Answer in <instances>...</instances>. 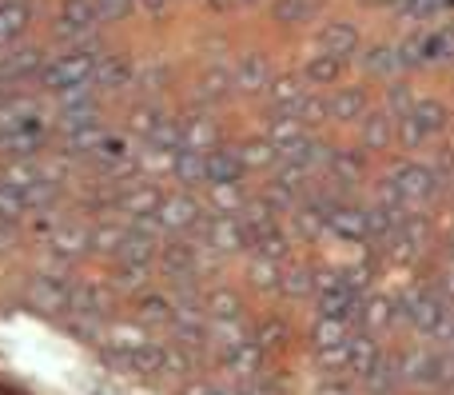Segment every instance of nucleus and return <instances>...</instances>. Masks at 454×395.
Returning a JSON list of instances; mask_svg holds the SVG:
<instances>
[{
	"instance_id": "obj_1",
	"label": "nucleus",
	"mask_w": 454,
	"mask_h": 395,
	"mask_svg": "<svg viewBox=\"0 0 454 395\" xmlns=\"http://www.w3.org/2000/svg\"><path fill=\"white\" fill-rule=\"evenodd\" d=\"M96 64H100V48H96V40H76V48L64 56H52V60H44V68H40V80H44V88H52V92H60V88H72V84H84V80H92Z\"/></svg>"
},
{
	"instance_id": "obj_2",
	"label": "nucleus",
	"mask_w": 454,
	"mask_h": 395,
	"mask_svg": "<svg viewBox=\"0 0 454 395\" xmlns=\"http://www.w3.org/2000/svg\"><path fill=\"white\" fill-rule=\"evenodd\" d=\"M204 236H207V248H212L215 256H235V252H247V248H255V240H251V228L239 220V216L215 212L212 220H207Z\"/></svg>"
},
{
	"instance_id": "obj_3",
	"label": "nucleus",
	"mask_w": 454,
	"mask_h": 395,
	"mask_svg": "<svg viewBox=\"0 0 454 395\" xmlns=\"http://www.w3.org/2000/svg\"><path fill=\"white\" fill-rule=\"evenodd\" d=\"M56 24L68 40H84L100 28V12H96V0H60V12Z\"/></svg>"
},
{
	"instance_id": "obj_4",
	"label": "nucleus",
	"mask_w": 454,
	"mask_h": 395,
	"mask_svg": "<svg viewBox=\"0 0 454 395\" xmlns=\"http://www.w3.org/2000/svg\"><path fill=\"white\" fill-rule=\"evenodd\" d=\"M267 84H271V60L263 52H243L235 60L231 88L243 96H259V92H267Z\"/></svg>"
},
{
	"instance_id": "obj_5",
	"label": "nucleus",
	"mask_w": 454,
	"mask_h": 395,
	"mask_svg": "<svg viewBox=\"0 0 454 395\" xmlns=\"http://www.w3.org/2000/svg\"><path fill=\"white\" fill-rule=\"evenodd\" d=\"M156 224H160L164 232H192V228H200V204L188 196V192L160 200Z\"/></svg>"
},
{
	"instance_id": "obj_6",
	"label": "nucleus",
	"mask_w": 454,
	"mask_h": 395,
	"mask_svg": "<svg viewBox=\"0 0 454 395\" xmlns=\"http://www.w3.org/2000/svg\"><path fill=\"white\" fill-rule=\"evenodd\" d=\"M319 48L323 52H331V56H355L363 48V32H359V24L355 20H327L319 28Z\"/></svg>"
},
{
	"instance_id": "obj_7",
	"label": "nucleus",
	"mask_w": 454,
	"mask_h": 395,
	"mask_svg": "<svg viewBox=\"0 0 454 395\" xmlns=\"http://www.w3.org/2000/svg\"><path fill=\"white\" fill-rule=\"evenodd\" d=\"M331 104V120H339V124H359L363 116H367V84H343L335 88V96H327Z\"/></svg>"
},
{
	"instance_id": "obj_8",
	"label": "nucleus",
	"mask_w": 454,
	"mask_h": 395,
	"mask_svg": "<svg viewBox=\"0 0 454 395\" xmlns=\"http://www.w3.org/2000/svg\"><path fill=\"white\" fill-rule=\"evenodd\" d=\"M44 68V48L36 44H20L8 56H0V84L4 80H24V76H40Z\"/></svg>"
},
{
	"instance_id": "obj_9",
	"label": "nucleus",
	"mask_w": 454,
	"mask_h": 395,
	"mask_svg": "<svg viewBox=\"0 0 454 395\" xmlns=\"http://www.w3.org/2000/svg\"><path fill=\"white\" fill-rule=\"evenodd\" d=\"M28 300L36 304L40 312L60 316V312H68V284L56 276H36V280H28Z\"/></svg>"
},
{
	"instance_id": "obj_10",
	"label": "nucleus",
	"mask_w": 454,
	"mask_h": 395,
	"mask_svg": "<svg viewBox=\"0 0 454 395\" xmlns=\"http://www.w3.org/2000/svg\"><path fill=\"white\" fill-rule=\"evenodd\" d=\"M223 364H227V372L239 375V380H255V375L263 372V348H259L255 340H239L223 352Z\"/></svg>"
},
{
	"instance_id": "obj_11",
	"label": "nucleus",
	"mask_w": 454,
	"mask_h": 395,
	"mask_svg": "<svg viewBox=\"0 0 454 395\" xmlns=\"http://www.w3.org/2000/svg\"><path fill=\"white\" fill-rule=\"evenodd\" d=\"M32 24V8L24 0H0V48L20 44Z\"/></svg>"
},
{
	"instance_id": "obj_12",
	"label": "nucleus",
	"mask_w": 454,
	"mask_h": 395,
	"mask_svg": "<svg viewBox=\"0 0 454 395\" xmlns=\"http://www.w3.org/2000/svg\"><path fill=\"white\" fill-rule=\"evenodd\" d=\"M204 172H207V184L239 180V176H243V160H239V152H235V148L215 144L212 152H204Z\"/></svg>"
},
{
	"instance_id": "obj_13",
	"label": "nucleus",
	"mask_w": 454,
	"mask_h": 395,
	"mask_svg": "<svg viewBox=\"0 0 454 395\" xmlns=\"http://www.w3.org/2000/svg\"><path fill=\"white\" fill-rule=\"evenodd\" d=\"M323 12V0H271V20L283 28H299V24H311Z\"/></svg>"
},
{
	"instance_id": "obj_14",
	"label": "nucleus",
	"mask_w": 454,
	"mask_h": 395,
	"mask_svg": "<svg viewBox=\"0 0 454 395\" xmlns=\"http://www.w3.org/2000/svg\"><path fill=\"white\" fill-rule=\"evenodd\" d=\"M307 80L303 72H279V76H271V84H267V96H271V108H295L299 100L307 96Z\"/></svg>"
},
{
	"instance_id": "obj_15",
	"label": "nucleus",
	"mask_w": 454,
	"mask_h": 395,
	"mask_svg": "<svg viewBox=\"0 0 454 395\" xmlns=\"http://www.w3.org/2000/svg\"><path fill=\"white\" fill-rule=\"evenodd\" d=\"M327 228H335L343 240H367V208L335 204L327 212Z\"/></svg>"
},
{
	"instance_id": "obj_16",
	"label": "nucleus",
	"mask_w": 454,
	"mask_h": 395,
	"mask_svg": "<svg viewBox=\"0 0 454 395\" xmlns=\"http://www.w3.org/2000/svg\"><path fill=\"white\" fill-rule=\"evenodd\" d=\"M299 136H307V128H303V120L295 116V108H275V116L267 120V140L283 152L287 144H295Z\"/></svg>"
},
{
	"instance_id": "obj_17",
	"label": "nucleus",
	"mask_w": 454,
	"mask_h": 395,
	"mask_svg": "<svg viewBox=\"0 0 454 395\" xmlns=\"http://www.w3.org/2000/svg\"><path fill=\"white\" fill-rule=\"evenodd\" d=\"M184 132V148H196V152H212L220 144V128H215L212 116H188L180 124Z\"/></svg>"
},
{
	"instance_id": "obj_18",
	"label": "nucleus",
	"mask_w": 454,
	"mask_h": 395,
	"mask_svg": "<svg viewBox=\"0 0 454 395\" xmlns=\"http://www.w3.org/2000/svg\"><path fill=\"white\" fill-rule=\"evenodd\" d=\"M339 76H343V56L319 52L303 64V80L311 88H331V84H339Z\"/></svg>"
},
{
	"instance_id": "obj_19",
	"label": "nucleus",
	"mask_w": 454,
	"mask_h": 395,
	"mask_svg": "<svg viewBox=\"0 0 454 395\" xmlns=\"http://www.w3.org/2000/svg\"><path fill=\"white\" fill-rule=\"evenodd\" d=\"M116 204H120V212H128V216H156L160 192L152 188V184H128Z\"/></svg>"
},
{
	"instance_id": "obj_20",
	"label": "nucleus",
	"mask_w": 454,
	"mask_h": 395,
	"mask_svg": "<svg viewBox=\"0 0 454 395\" xmlns=\"http://www.w3.org/2000/svg\"><path fill=\"white\" fill-rule=\"evenodd\" d=\"M48 248H52L56 256H64V260H76V256L88 252V232L80 228V224H60V228H52V236H48Z\"/></svg>"
},
{
	"instance_id": "obj_21",
	"label": "nucleus",
	"mask_w": 454,
	"mask_h": 395,
	"mask_svg": "<svg viewBox=\"0 0 454 395\" xmlns=\"http://www.w3.org/2000/svg\"><path fill=\"white\" fill-rule=\"evenodd\" d=\"M160 352H164V372L160 375H180V380L196 375V348L192 344L172 340V344H160Z\"/></svg>"
},
{
	"instance_id": "obj_22",
	"label": "nucleus",
	"mask_w": 454,
	"mask_h": 395,
	"mask_svg": "<svg viewBox=\"0 0 454 395\" xmlns=\"http://www.w3.org/2000/svg\"><path fill=\"white\" fill-rule=\"evenodd\" d=\"M172 176H176V184H188V188H196V184H207L204 152H196V148H176V156H172Z\"/></svg>"
},
{
	"instance_id": "obj_23",
	"label": "nucleus",
	"mask_w": 454,
	"mask_h": 395,
	"mask_svg": "<svg viewBox=\"0 0 454 395\" xmlns=\"http://www.w3.org/2000/svg\"><path fill=\"white\" fill-rule=\"evenodd\" d=\"M275 216H279V212H275V204L267 196L243 200V208H239V220L251 228V240L263 236V232H271V228H279V224H275Z\"/></svg>"
},
{
	"instance_id": "obj_24",
	"label": "nucleus",
	"mask_w": 454,
	"mask_h": 395,
	"mask_svg": "<svg viewBox=\"0 0 454 395\" xmlns=\"http://www.w3.org/2000/svg\"><path fill=\"white\" fill-rule=\"evenodd\" d=\"M204 312H207V320H239L243 300L235 288H212V292L204 296Z\"/></svg>"
},
{
	"instance_id": "obj_25",
	"label": "nucleus",
	"mask_w": 454,
	"mask_h": 395,
	"mask_svg": "<svg viewBox=\"0 0 454 395\" xmlns=\"http://www.w3.org/2000/svg\"><path fill=\"white\" fill-rule=\"evenodd\" d=\"M375 364H379V344L371 340L367 332L355 336V340H347V367H351L359 380H363V375H367Z\"/></svg>"
},
{
	"instance_id": "obj_26",
	"label": "nucleus",
	"mask_w": 454,
	"mask_h": 395,
	"mask_svg": "<svg viewBox=\"0 0 454 395\" xmlns=\"http://www.w3.org/2000/svg\"><path fill=\"white\" fill-rule=\"evenodd\" d=\"M279 156H283V152L275 148V144L267 140V136H263V140H251V144H243V148H239L243 172H247V168H251V172H263V168H275V164H279Z\"/></svg>"
},
{
	"instance_id": "obj_27",
	"label": "nucleus",
	"mask_w": 454,
	"mask_h": 395,
	"mask_svg": "<svg viewBox=\"0 0 454 395\" xmlns=\"http://www.w3.org/2000/svg\"><path fill=\"white\" fill-rule=\"evenodd\" d=\"M243 188H239V180H223V184H207V204L215 208V212H223V216H239V208H243Z\"/></svg>"
},
{
	"instance_id": "obj_28",
	"label": "nucleus",
	"mask_w": 454,
	"mask_h": 395,
	"mask_svg": "<svg viewBox=\"0 0 454 395\" xmlns=\"http://www.w3.org/2000/svg\"><path fill=\"white\" fill-rule=\"evenodd\" d=\"M20 196H24V208H28V212H48V208L60 204V184L48 180V176H40V180L28 184Z\"/></svg>"
},
{
	"instance_id": "obj_29",
	"label": "nucleus",
	"mask_w": 454,
	"mask_h": 395,
	"mask_svg": "<svg viewBox=\"0 0 454 395\" xmlns=\"http://www.w3.org/2000/svg\"><path fill=\"white\" fill-rule=\"evenodd\" d=\"M172 316H176V304L168 300V296H156V292H144L140 296V324L144 328H156V324H172Z\"/></svg>"
},
{
	"instance_id": "obj_30",
	"label": "nucleus",
	"mask_w": 454,
	"mask_h": 395,
	"mask_svg": "<svg viewBox=\"0 0 454 395\" xmlns=\"http://www.w3.org/2000/svg\"><path fill=\"white\" fill-rule=\"evenodd\" d=\"M331 176H339V180L351 188V184H359L363 176H367V156H363V152H335V156H331Z\"/></svg>"
},
{
	"instance_id": "obj_31",
	"label": "nucleus",
	"mask_w": 454,
	"mask_h": 395,
	"mask_svg": "<svg viewBox=\"0 0 454 395\" xmlns=\"http://www.w3.org/2000/svg\"><path fill=\"white\" fill-rule=\"evenodd\" d=\"M108 344L116 352H136V348H144V344H148V328L140 324V320H136V324H112L108 328Z\"/></svg>"
},
{
	"instance_id": "obj_32",
	"label": "nucleus",
	"mask_w": 454,
	"mask_h": 395,
	"mask_svg": "<svg viewBox=\"0 0 454 395\" xmlns=\"http://www.w3.org/2000/svg\"><path fill=\"white\" fill-rule=\"evenodd\" d=\"M152 256H156V244H152V236H144V228L128 232L124 244H120L116 260H128V264H152Z\"/></svg>"
},
{
	"instance_id": "obj_33",
	"label": "nucleus",
	"mask_w": 454,
	"mask_h": 395,
	"mask_svg": "<svg viewBox=\"0 0 454 395\" xmlns=\"http://www.w3.org/2000/svg\"><path fill=\"white\" fill-rule=\"evenodd\" d=\"M279 264L267 260V256H255V260L247 264V280L251 288H259V292H279Z\"/></svg>"
},
{
	"instance_id": "obj_34",
	"label": "nucleus",
	"mask_w": 454,
	"mask_h": 395,
	"mask_svg": "<svg viewBox=\"0 0 454 395\" xmlns=\"http://www.w3.org/2000/svg\"><path fill=\"white\" fill-rule=\"evenodd\" d=\"M124 364L132 367L136 375H160L164 372V352H160V344H144V348L128 352Z\"/></svg>"
},
{
	"instance_id": "obj_35",
	"label": "nucleus",
	"mask_w": 454,
	"mask_h": 395,
	"mask_svg": "<svg viewBox=\"0 0 454 395\" xmlns=\"http://www.w3.org/2000/svg\"><path fill=\"white\" fill-rule=\"evenodd\" d=\"M363 152H379L391 144V116H363Z\"/></svg>"
},
{
	"instance_id": "obj_36",
	"label": "nucleus",
	"mask_w": 454,
	"mask_h": 395,
	"mask_svg": "<svg viewBox=\"0 0 454 395\" xmlns=\"http://www.w3.org/2000/svg\"><path fill=\"white\" fill-rule=\"evenodd\" d=\"M323 228H327V208H319L315 200L303 204V208H295V232L299 236L315 240V236H323Z\"/></svg>"
},
{
	"instance_id": "obj_37",
	"label": "nucleus",
	"mask_w": 454,
	"mask_h": 395,
	"mask_svg": "<svg viewBox=\"0 0 454 395\" xmlns=\"http://www.w3.org/2000/svg\"><path fill=\"white\" fill-rule=\"evenodd\" d=\"M148 144L156 152H176V148H184V132H180V124H176L172 116H160L156 120V128H152V136H148Z\"/></svg>"
},
{
	"instance_id": "obj_38",
	"label": "nucleus",
	"mask_w": 454,
	"mask_h": 395,
	"mask_svg": "<svg viewBox=\"0 0 454 395\" xmlns=\"http://www.w3.org/2000/svg\"><path fill=\"white\" fill-rule=\"evenodd\" d=\"M36 132H28V128H4V132H0V152H4V156H16V160H20V156H28V152L32 148H36Z\"/></svg>"
},
{
	"instance_id": "obj_39",
	"label": "nucleus",
	"mask_w": 454,
	"mask_h": 395,
	"mask_svg": "<svg viewBox=\"0 0 454 395\" xmlns=\"http://www.w3.org/2000/svg\"><path fill=\"white\" fill-rule=\"evenodd\" d=\"M160 256H164V268L172 276H188V272L196 276V248L192 244H168Z\"/></svg>"
},
{
	"instance_id": "obj_40",
	"label": "nucleus",
	"mask_w": 454,
	"mask_h": 395,
	"mask_svg": "<svg viewBox=\"0 0 454 395\" xmlns=\"http://www.w3.org/2000/svg\"><path fill=\"white\" fill-rule=\"evenodd\" d=\"M295 116L303 120V128H319V124H327V120H331V104H327V96H311V92H307L303 100L295 104Z\"/></svg>"
},
{
	"instance_id": "obj_41",
	"label": "nucleus",
	"mask_w": 454,
	"mask_h": 395,
	"mask_svg": "<svg viewBox=\"0 0 454 395\" xmlns=\"http://www.w3.org/2000/svg\"><path fill=\"white\" fill-rule=\"evenodd\" d=\"M279 292L287 300H303V296L315 292V272L311 268H291L287 276H279Z\"/></svg>"
},
{
	"instance_id": "obj_42",
	"label": "nucleus",
	"mask_w": 454,
	"mask_h": 395,
	"mask_svg": "<svg viewBox=\"0 0 454 395\" xmlns=\"http://www.w3.org/2000/svg\"><path fill=\"white\" fill-rule=\"evenodd\" d=\"M124 236L128 232L116 228V224H100V228L88 232V248H92V252H104V256H116L120 244H124Z\"/></svg>"
},
{
	"instance_id": "obj_43",
	"label": "nucleus",
	"mask_w": 454,
	"mask_h": 395,
	"mask_svg": "<svg viewBox=\"0 0 454 395\" xmlns=\"http://www.w3.org/2000/svg\"><path fill=\"white\" fill-rule=\"evenodd\" d=\"M40 176H44V172H40L36 164H28V160L20 156V160H16V164H8L4 172H0V184H8V188L24 192V188H28V184H36Z\"/></svg>"
},
{
	"instance_id": "obj_44",
	"label": "nucleus",
	"mask_w": 454,
	"mask_h": 395,
	"mask_svg": "<svg viewBox=\"0 0 454 395\" xmlns=\"http://www.w3.org/2000/svg\"><path fill=\"white\" fill-rule=\"evenodd\" d=\"M363 316V328L367 332H379V328L391 324V304L379 300V296H371V300H359V308H355Z\"/></svg>"
},
{
	"instance_id": "obj_45",
	"label": "nucleus",
	"mask_w": 454,
	"mask_h": 395,
	"mask_svg": "<svg viewBox=\"0 0 454 395\" xmlns=\"http://www.w3.org/2000/svg\"><path fill=\"white\" fill-rule=\"evenodd\" d=\"M315 348H335V344H347V328L339 316H319V324H315L311 332Z\"/></svg>"
},
{
	"instance_id": "obj_46",
	"label": "nucleus",
	"mask_w": 454,
	"mask_h": 395,
	"mask_svg": "<svg viewBox=\"0 0 454 395\" xmlns=\"http://www.w3.org/2000/svg\"><path fill=\"white\" fill-rule=\"evenodd\" d=\"M227 92H231V76H227L223 68H207L204 76H200V100L215 104V100H223Z\"/></svg>"
},
{
	"instance_id": "obj_47",
	"label": "nucleus",
	"mask_w": 454,
	"mask_h": 395,
	"mask_svg": "<svg viewBox=\"0 0 454 395\" xmlns=\"http://www.w3.org/2000/svg\"><path fill=\"white\" fill-rule=\"evenodd\" d=\"M243 340V328L239 320H207V344H215V348H231V344Z\"/></svg>"
},
{
	"instance_id": "obj_48",
	"label": "nucleus",
	"mask_w": 454,
	"mask_h": 395,
	"mask_svg": "<svg viewBox=\"0 0 454 395\" xmlns=\"http://www.w3.org/2000/svg\"><path fill=\"white\" fill-rule=\"evenodd\" d=\"M136 0H96V12H100V24H124L128 16L136 12Z\"/></svg>"
},
{
	"instance_id": "obj_49",
	"label": "nucleus",
	"mask_w": 454,
	"mask_h": 395,
	"mask_svg": "<svg viewBox=\"0 0 454 395\" xmlns=\"http://www.w3.org/2000/svg\"><path fill=\"white\" fill-rule=\"evenodd\" d=\"M24 212H28V208H24L20 192L8 188V184H0V224H16Z\"/></svg>"
},
{
	"instance_id": "obj_50",
	"label": "nucleus",
	"mask_w": 454,
	"mask_h": 395,
	"mask_svg": "<svg viewBox=\"0 0 454 395\" xmlns=\"http://www.w3.org/2000/svg\"><path fill=\"white\" fill-rule=\"evenodd\" d=\"M359 64L371 72V76H379V72H391L395 64H399V56H395L391 48H379V44H375V48H367V52L359 56Z\"/></svg>"
},
{
	"instance_id": "obj_51",
	"label": "nucleus",
	"mask_w": 454,
	"mask_h": 395,
	"mask_svg": "<svg viewBox=\"0 0 454 395\" xmlns=\"http://www.w3.org/2000/svg\"><path fill=\"white\" fill-rule=\"evenodd\" d=\"M156 120H160V108H156V104H140V108H132V120H128V128H132L136 136H152Z\"/></svg>"
},
{
	"instance_id": "obj_52",
	"label": "nucleus",
	"mask_w": 454,
	"mask_h": 395,
	"mask_svg": "<svg viewBox=\"0 0 454 395\" xmlns=\"http://www.w3.org/2000/svg\"><path fill=\"white\" fill-rule=\"evenodd\" d=\"M148 284V264H128V260H120V280H116V288H128V292H136V288H144Z\"/></svg>"
},
{
	"instance_id": "obj_53",
	"label": "nucleus",
	"mask_w": 454,
	"mask_h": 395,
	"mask_svg": "<svg viewBox=\"0 0 454 395\" xmlns=\"http://www.w3.org/2000/svg\"><path fill=\"white\" fill-rule=\"evenodd\" d=\"M427 180H431V176L423 172V168H403L399 172V192H411V196H423L427 192Z\"/></svg>"
},
{
	"instance_id": "obj_54",
	"label": "nucleus",
	"mask_w": 454,
	"mask_h": 395,
	"mask_svg": "<svg viewBox=\"0 0 454 395\" xmlns=\"http://www.w3.org/2000/svg\"><path fill=\"white\" fill-rule=\"evenodd\" d=\"M283 340H287V328L279 324V320H267L263 328H259V336H255V344L259 348H283Z\"/></svg>"
},
{
	"instance_id": "obj_55",
	"label": "nucleus",
	"mask_w": 454,
	"mask_h": 395,
	"mask_svg": "<svg viewBox=\"0 0 454 395\" xmlns=\"http://www.w3.org/2000/svg\"><path fill=\"white\" fill-rule=\"evenodd\" d=\"M319 364L327 367V372H339V367H347V344H335V348H319Z\"/></svg>"
},
{
	"instance_id": "obj_56",
	"label": "nucleus",
	"mask_w": 454,
	"mask_h": 395,
	"mask_svg": "<svg viewBox=\"0 0 454 395\" xmlns=\"http://www.w3.org/2000/svg\"><path fill=\"white\" fill-rule=\"evenodd\" d=\"M399 196H403L399 184H395V188H391V184H375V204H379V208H391V212H395Z\"/></svg>"
},
{
	"instance_id": "obj_57",
	"label": "nucleus",
	"mask_w": 454,
	"mask_h": 395,
	"mask_svg": "<svg viewBox=\"0 0 454 395\" xmlns=\"http://www.w3.org/2000/svg\"><path fill=\"white\" fill-rule=\"evenodd\" d=\"M136 4H140L148 16H164V12H172L176 8V0H136Z\"/></svg>"
},
{
	"instance_id": "obj_58",
	"label": "nucleus",
	"mask_w": 454,
	"mask_h": 395,
	"mask_svg": "<svg viewBox=\"0 0 454 395\" xmlns=\"http://www.w3.org/2000/svg\"><path fill=\"white\" fill-rule=\"evenodd\" d=\"M140 80H144V88H148V92H160V88H164V80H168V68H160V64H156V68H152L148 76H140Z\"/></svg>"
},
{
	"instance_id": "obj_59",
	"label": "nucleus",
	"mask_w": 454,
	"mask_h": 395,
	"mask_svg": "<svg viewBox=\"0 0 454 395\" xmlns=\"http://www.w3.org/2000/svg\"><path fill=\"white\" fill-rule=\"evenodd\" d=\"M207 388H212L207 380H192V375H188V383L180 388V395H207Z\"/></svg>"
},
{
	"instance_id": "obj_60",
	"label": "nucleus",
	"mask_w": 454,
	"mask_h": 395,
	"mask_svg": "<svg viewBox=\"0 0 454 395\" xmlns=\"http://www.w3.org/2000/svg\"><path fill=\"white\" fill-rule=\"evenodd\" d=\"M239 395H275V388H271L267 380H259V375H255V383H247V388H243Z\"/></svg>"
},
{
	"instance_id": "obj_61",
	"label": "nucleus",
	"mask_w": 454,
	"mask_h": 395,
	"mask_svg": "<svg viewBox=\"0 0 454 395\" xmlns=\"http://www.w3.org/2000/svg\"><path fill=\"white\" fill-rule=\"evenodd\" d=\"M391 104H395V108H403V104H407V88H403V84L391 88Z\"/></svg>"
},
{
	"instance_id": "obj_62",
	"label": "nucleus",
	"mask_w": 454,
	"mask_h": 395,
	"mask_svg": "<svg viewBox=\"0 0 454 395\" xmlns=\"http://www.w3.org/2000/svg\"><path fill=\"white\" fill-rule=\"evenodd\" d=\"M12 248V232H8V224H0V256Z\"/></svg>"
},
{
	"instance_id": "obj_63",
	"label": "nucleus",
	"mask_w": 454,
	"mask_h": 395,
	"mask_svg": "<svg viewBox=\"0 0 454 395\" xmlns=\"http://www.w3.org/2000/svg\"><path fill=\"white\" fill-rule=\"evenodd\" d=\"M207 395H239L235 388H223V383H212V388H207Z\"/></svg>"
},
{
	"instance_id": "obj_64",
	"label": "nucleus",
	"mask_w": 454,
	"mask_h": 395,
	"mask_svg": "<svg viewBox=\"0 0 454 395\" xmlns=\"http://www.w3.org/2000/svg\"><path fill=\"white\" fill-rule=\"evenodd\" d=\"M0 96H4V92H0Z\"/></svg>"
}]
</instances>
